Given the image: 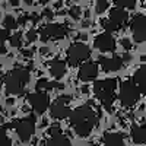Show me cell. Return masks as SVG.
<instances>
[{"mask_svg":"<svg viewBox=\"0 0 146 146\" xmlns=\"http://www.w3.org/2000/svg\"><path fill=\"white\" fill-rule=\"evenodd\" d=\"M69 118L76 135L80 137L89 136V133L94 130V127L98 124V115L89 105H82L75 108Z\"/></svg>","mask_w":146,"mask_h":146,"instance_id":"1","label":"cell"},{"mask_svg":"<svg viewBox=\"0 0 146 146\" xmlns=\"http://www.w3.org/2000/svg\"><path fill=\"white\" fill-rule=\"evenodd\" d=\"M29 82V70L28 69H13L5 79V86L7 95H22L23 89Z\"/></svg>","mask_w":146,"mask_h":146,"instance_id":"2","label":"cell"},{"mask_svg":"<svg viewBox=\"0 0 146 146\" xmlns=\"http://www.w3.org/2000/svg\"><path fill=\"white\" fill-rule=\"evenodd\" d=\"M115 88H117V79L114 78L94 82V92L96 94L98 100L101 101L102 107L107 111H111V105L115 100V94H114Z\"/></svg>","mask_w":146,"mask_h":146,"instance_id":"3","label":"cell"},{"mask_svg":"<svg viewBox=\"0 0 146 146\" xmlns=\"http://www.w3.org/2000/svg\"><path fill=\"white\" fill-rule=\"evenodd\" d=\"M140 89L137 88V85L135 83V80H124V82H121L120 85V95H118V98H120V102L123 107L126 108H130L133 107L140 98Z\"/></svg>","mask_w":146,"mask_h":146,"instance_id":"4","label":"cell"},{"mask_svg":"<svg viewBox=\"0 0 146 146\" xmlns=\"http://www.w3.org/2000/svg\"><path fill=\"white\" fill-rule=\"evenodd\" d=\"M91 56V48L85 42H75L67 50V63L70 66H79L86 62Z\"/></svg>","mask_w":146,"mask_h":146,"instance_id":"5","label":"cell"},{"mask_svg":"<svg viewBox=\"0 0 146 146\" xmlns=\"http://www.w3.org/2000/svg\"><path fill=\"white\" fill-rule=\"evenodd\" d=\"M10 127H13L16 130L21 142L27 143L34 136V131H35V117L34 115H28L23 120L13 121V123L10 124Z\"/></svg>","mask_w":146,"mask_h":146,"instance_id":"6","label":"cell"},{"mask_svg":"<svg viewBox=\"0 0 146 146\" xmlns=\"http://www.w3.org/2000/svg\"><path fill=\"white\" fill-rule=\"evenodd\" d=\"M28 102L36 114H44L47 108L50 107V95L47 94V91L36 89L35 92L28 95Z\"/></svg>","mask_w":146,"mask_h":146,"instance_id":"7","label":"cell"},{"mask_svg":"<svg viewBox=\"0 0 146 146\" xmlns=\"http://www.w3.org/2000/svg\"><path fill=\"white\" fill-rule=\"evenodd\" d=\"M66 34H67V31L63 25H60V23H48V25H45L40 29V40L42 42L56 41V40L64 38Z\"/></svg>","mask_w":146,"mask_h":146,"instance_id":"8","label":"cell"},{"mask_svg":"<svg viewBox=\"0 0 146 146\" xmlns=\"http://www.w3.org/2000/svg\"><path fill=\"white\" fill-rule=\"evenodd\" d=\"M70 96H66V95H62L50 105V114L54 120H63V118H67L70 117L72 111L69 108V102H70Z\"/></svg>","mask_w":146,"mask_h":146,"instance_id":"9","label":"cell"},{"mask_svg":"<svg viewBox=\"0 0 146 146\" xmlns=\"http://www.w3.org/2000/svg\"><path fill=\"white\" fill-rule=\"evenodd\" d=\"M130 28L133 34L135 42H145L146 41V16L136 15L130 22Z\"/></svg>","mask_w":146,"mask_h":146,"instance_id":"10","label":"cell"},{"mask_svg":"<svg viewBox=\"0 0 146 146\" xmlns=\"http://www.w3.org/2000/svg\"><path fill=\"white\" fill-rule=\"evenodd\" d=\"M95 48H98L100 51H104V53H113L115 50V40L113 38L111 32H102L98 36L95 38V42H94Z\"/></svg>","mask_w":146,"mask_h":146,"instance_id":"11","label":"cell"},{"mask_svg":"<svg viewBox=\"0 0 146 146\" xmlns=\"http://www.w3.org/2000/svg\"><path fill=\"white\" fill-rule=\"evenodd\" d=\"M100 64L104 72H117L124 66V58L121 56H113V57H98Z\"/></svg>","mask_w":146,"mask_h":146,"instance_id":"12","label":"cell"},{"mask_svg":"<svg viewBox=\"0 0 146 146\" xmlns=\"http://www.w3.org/2000/svg\"><path fill=\"white\" fill-rule=\"evenodd\" d=\"M96 76H98V64L96 63H83L80 67H79V72H78V78L82 80V82H88V80H94Z\"/></svg>","mask_w":146,"mask_h":146,"instance_id":"13","label":"cell"},{"mask_svg":"<svg viewBox=\"0 0 146 146\" xmlns=\"http://www.w3.org/2000/svg\"><path fill=\"white\" fill-rule=\"evenodd\" d=\"M110 19L115 23H118L120 27H124L129 21V12H126L124 7L117 6V7L111 9V12H110Z\"/></svg>","mask_w":146,"mask_h":146,"instance_id":"14","label":"cell"},{"mask_svg":"<svg viewBox=\"0 0 146 146\" xmlns=\"http://www.w3.org/2000/svg\"><path fill=\"white\" fill-rule=\"evenodd\" d=\"M50 73L54 79H62L66 73V63L60 58H54L50 62Z\"/></svg>","mask_w":146,"mask_h":146,"instance_id":"15","label":"cell"},{"mask_svg":"<svg viewBox=\"0 0 146 146\" xmlns=\"http://www.w3.org/2000/svg\"><path fill=\"white\" fill-rule=\"evenodd\" d=\"M133 80L143 95H146V64H142L133 75Z\"/></svg>","mask_w":146,"mask_h":146,"instance_id":"16","label":"cell"},{"mask_svg":"<svg viewBox=\"0 0 146 146\" xmlns=\"http://www.w3.org/2000/svg\"><path fill=\"white\" fill-rule=\"evenodd\" d=\"M131 139L136 145H142L146 142V126L133 124L131 126Z\"/></svg>","mask_w":146,"mask_h":146,"instance_id":"17","label":"cell"},{"mask_svg":"<svg viewBox=\"0 0 146 146\" xmlns=\"http://www.w3.org/2000/svg\"><path fill=\"white\" fill-rule=\"evenodd\" d=\"M57 88L63 89L64 86L58 82H50L48 79H44V78L38 79V82L35 83V89H38V91H51V89H57Z\"/></svg>","mask_w":146,"mask_h":146,"instance_id":"18","label":"cell"},{"mask_svg":"<svg viewBox=\"0 0 146 146\" xmlns=\"http://www.w3.org/2000/svg\"><path fill=\"white\" fill-rule=\"evenodd\" d=\"M102 146H124L123 136L120 133H107L104 136V145Z\"/></svg>","mask_w":146,"mask_h":146,"instance_id":"19","label":"cell"},{"mask_svg":"<svg viewBox=\"0 0 146 146\" xmlns=\"http://www.w3.org/2000/svg\"><path fill=\"white\" fill-rule=\"evenodd\" d=\"M47 146H72V143L66 136L60 135V136H51L47 140Z\"/></svg>","mask_w":146,"mask_h":146,"instance_id":"20","label":"cell"},{"mask_svg":"<svg viewBox=\"0 0 146 146\" xmlns=\"http://www.w3.org/2000/svg\"><path fill=\"white\" fill-rule=\"evenodd\" d=\"M18 19H15L12 15H7V16H5V19H3V27L6 28V29H9V31H12V29H16L18 28Z\"/></svg>","mask_w":146,"mask_h":146,"instance_id":"21","label":"cell"},{"mask_svg":"<svg viewBox=\"0 0 146 146\" xmlns=\"http://www.w3.org/2000/svg\"><path fill=\"white\" fill-rule=\"evenodd\" d=\"M101 25H102V28L107 31V32H115V31H118L121 27L118 25V23H115V22H113L111 19H110V21H102L101 22Z\"/></svg>","mask_w":146,"mask_h":146,"instance_id":"22","label":"cell"},{"mask_svg":"<svg viewBox=\"0 0 146 146\" xmlns=\"http://www.w3.org/2000/svg\"><path fill=\"white\" fill-rule=\"evenodd\" d=\"M115 6L124 7V9H133L136 6V0H114Z\"/></svg>","mask_w":146,"mask_h":146,"instance_id":"23","label":"cell"},{"mask_svg":"<svg viewBox=\"0 0 146 146\" xmlns=\"http://www.w3.org/2000/svg\"><path fill=\"white\" fill-rule=\"evenodd\" d=\"M110 3H108V0H98L96 2V6H95V10H96V13H104V12L108 9Z\"/></svg>","mask_w":146,"mask_h":146,"instance_id":"24","label":"cell"},{"mask_svg":"<svg viewBox=\"0 0 146 146\" xmlns=\"http://www.w3.org/2000/svg\"><path fill=\"white\" fill-rule=\"evenodd\" d=\"M9 41H10V45H12V47H21V34L16 32V34H13V35H10Z\"/></svg>","mask_w":146,"mask_h":146,"instance_id":"25","label":"cell"},{"mask_svg":"<svg viewBox=\"0 0 146 146\" xmlns=\"http://www.w3.org/2000/svg\"><path fill=\"white\" fill-rule=\"evenodd\" d=\"M38 35H40V32L35 31V29L28 31V34H27V41H28V42H34L36 38H38Z\"/></svg>","mask_w":146,"mask_h":146,"instance_id":"26","label":"cell"},{"mask_svg":"<svg viewBox=\"0 0 146 146\" xmlns=\"http://www.w3.org/2000/svg\"><path fill=\"white\" fill-rule=\"evenodd\" d=\"M48 133H50V136H60L62 135V127L58 124H53L50 127V130H48Z\"/></svg>","mask_w":146,"mask_h":146,"instance_id":"27","label":"cell"},{"mask_svg":"<svg viewBox=\"0 0 146 146\" xmlns=\"http://www.w3.org/2000/svg\"><path fill=\"white\" fill-rule=\"evenodd\" d=\"M69 13H70V16H72L73 19H79V18H80V9H79L78 6H73V7H70Z\"/></svg>","mask_w":146,"mask_h":146,"instance_id":"28","label":"cell"},{"mask_svg":"<svg viewBox=\"0 0 146 146\" xmlns=\"http://www.w3.org/2000/svg\"><path fill=\"white\" fill-rule=\"evenodd\" d=\"M120 44L123 45V48H124L126 51H127V50H130V48H131V42H130V40H129V38H123V40L120 41Z\"/></svg>","mask_w":146,"mask_h":146,"instance_id":"29","label":"cell"},{"mask_svg":"<svg viewBox=\"0 0 146 146\" xmlns=\"http://www.w3.org/2000/svg\"><path fill=\"white\" fill-rule=\"evenodd\" d=\"M41 16L45 18V19H53L54 15H53V12H51L50 9H44V10H42V13H41Z\"/></svg>","mask_w":146,"mask_h":146,"instance_id":"30","label":"cell"},{"mask_svg":"<svg viewBox=\"0 0 146 146\" xmlns=\"http://www.w3.org/2000/svg\"><path fill=\"white\" fill-rule=\"evenodd\" d=\"M9 38H10V35H9V29L3 28V31H2V44H5V42H6V40H9Z\"/></svg>","mask_w":146,"mask_h":146,"instance_id":"31","label":"cell"},{"mask_svg":"<svg viewBox=\"0 0 146 146\" xmlns=\"http://www.w3.org/2000/svg\"><path fill=\"white\" fill-rule=\"evenodd\" d=\"M28 19H29V16H23V15H22V16L18 19V23H19V25H27Z\"/></svg>","mask_w":146,"mask_h":146,"instance_id":"32","label":"cell"},{"mask_svg":"<svg viewBox=\"0 0 146 146\" xmlns=\"http://www.w3.org/2000/svg\"><path fill=\"white\" fill-rule=\"evenodd\" d=\"M41 18H42V16H40V15H35V13H32V15L29 16V19H31V21H32L34 23H38Z\"/></svg>","mask_w":146,"mask_h":146,"instance_id":"33","label":"cell"},{"mask_svg":"<svg viewBox=\"0 0 146 146\" xmlns=\"http://www.w3.org/2000/svg\"><path fill=\"white\" fill-rule=\"evenodd\" d=\"M32 54V51L31 50H22V56H27V57H29Z\"/></svg>","mask_w":146,"mask_h":146,"instance_id":"34","label":"cell"},{"mask_svg":"<svg viewBox=\"0 0 146 146\" xmlns=\"http://www.w3.org/2000/svg\"><path fill=\"white\" fill-rule=\"evenodd\" d=\"M9 2H10L12 6H18L19 5V0H9Z\"/></svg>","mask_w":146,"mask_h":146,"instance_id":"35","label":"cell"},{"mask_svg":"<svg viewBox=\"0 0 146 146\" xmlns=\"http://www.w3.org/2000/svg\"><path fill=\"white\" fill-rule=\"evenodd\" d=\"M6 146H10V139L6 136Z\"/></svg>","mask_w":146,"mask_h":146,"instance_id":"36","label":"cell"},{"mask_svg":"<svg viewBox=\"0 0 146 146\" xmlns=\"http://www.w3.org/2000/svg\"><path fill=\"white\" fill-rule=\"evenodd\" d=\"M41 53H42V54H45V53H48V48H42V50H41Z\"/></svg>","mask_w":146,"mask_h":146,"instance_id":"37","label":"cell"},{"mask_svg":"<svg viewBox=\"0 0 146 146\" xmlns=\"http://www.w3.org/2000/svg\"><path fill=\"white\" fill-rule=\"evenodd\" d=\"M23 2H25L27 5H32V0H23Z\"/></svg>","mask_w":146,"mask_h":146,"instance_id":"38","label":"cell"},{"mask_svg":"<svg viewBox=\"0 0 146 146\" xmlns=\"http://www.w3.org/2000/svg\"><path fill=\"white\" fill-rule=\"evenodd\" d=\"M143 58H145V60H146V54H145V57H143Z\"/></svg>","mask_w":146,"mask_h":146,"instance_id":"39","label":"cell"}]
</instances>
